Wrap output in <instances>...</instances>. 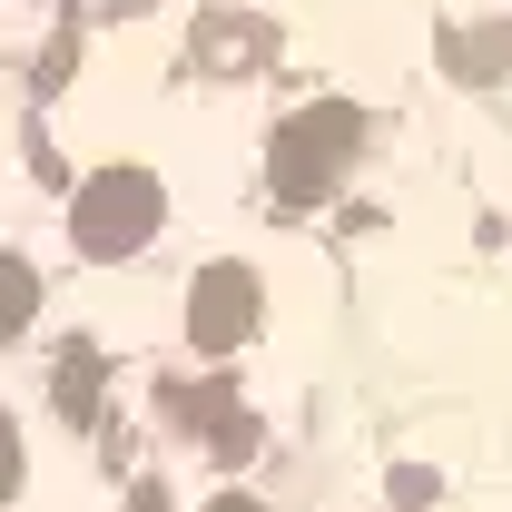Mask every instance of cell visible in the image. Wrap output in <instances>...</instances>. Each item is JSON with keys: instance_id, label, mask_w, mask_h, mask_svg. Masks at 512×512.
Listing matches in <instances>:
<instances>
[{"instance_id": "cell-1", "label": "cell", "mask_w": 512, "mask_h": 512, "mask_svg": "<svg viewBox=\"0 0 512 512\" xmlns=\"http://www.w3.org/2000/svg\"><path fill=\"white\" fill-rule=\"evenodd\" d=\"M158 237V178H138V168H119V178H89L79 188V256H138Z\"/></svg>"}, {"instance_id": "cell-2", "label": "cell", "mask_w": 512, "mask_h": 512, "mask_svg": "<svg viewBox=\"0 0 512 512\" xmlns=\"http://www.w3.org/2000/svg\"><path fill=\"white\" fill-rule=\"evenodd\" d=\"M256 316H266V286H256L247 266H207L188 286V345L197 355H227V345H247Z\"/></svg>"}, {"instance_id": "cell-3", "label": "cell", "mask_w": 512, "mask_h": 512, "mask_svg": "<svg viewBox=\"0 0 512 512\" xmlns=\"http://www.w3.org/2000/svg\"><path fill=\"white\" fill-rule=\"evenodd\" d=\"M158 404H168V424L207 434V453H227V463H237V453H256V424L227 404V384H217V375H207V384H168Z\"/></svg>"}, {"instance_id": "cell-4", "label": "cell", "mask_w": 512, "mask_h": 512, "mask_svg": "<svg viewBox=\"0 0 512 512\" xmlns=\"http://www.w3.org/2000/svg\"><path fill=\"white\" fill-rule=\"evenodd\" d=\"M30 316H40V276H30L20 256H0V335H20Z\"/></svg>"}, {"instance_id": "cell-5", "label": "cell", "mask_w": 512, "mask_h": 512, "mask_svg": "<svg viewBox=\"0 0 512 512\" xmlns=\"http://www.w3.org/2000/svg\"><path fill=\"white\" fill-rule=\"evenodd\" d=\"M10 493H20V424L0 414V503H10Z\"/></svg>"}, {"instance_id": "cell-6", "label": "cell", "mask_w": 512, "mask_h": 512, "mask_svg": "<svg viewBox=\"0 0 512 512\" xmlns=\"http://www.w3.org/2000/svg\"><path fill=\"white\" fill-rule=\"evenodd\" d=\"M207 512H266V503H256V493H217Z\"/></svg>"}]
</instances>
